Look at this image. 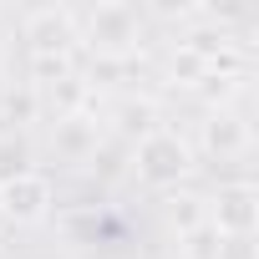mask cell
<instances>
[{"label": "cell", "instance_id": "6da1fadb", "mask_svg": "<svg viewBox=\"0 0 259 259\" xmlns=\"http://www.w3.org/2000/svg\"><path fill=\"white\" fill-rule=\"evenodd\" d=\"M127 168L143 188L173 193V188H188V178L198 173V153H193V138H183L178 127L163 122L158 133H148L127 148Z\"/></svg>", "mask_w": 259, "mask_h": 259}, {"label": "cell", "instance_id": "7a4b0ae2", "mask_svg": "<svg viewBox=\"0 0 259 259\" xmlns=\"http://www.w3.org/2000/svg\"><path fill=\"white\" fill-rule=\"evenodd\" d=\"M148 36V16L127 0H97L76 11V51H92L97 61H127Z\"/></svg>", "mask_w": 259, "mask_h": 259}, {"label": "cell", "instance_id": "3957f363", "mask_svg": "<svg viewBox=\"0 0 259 259\" xmlns=\"http://www.w3.org/2000/svg\"><path fill=\"white\" fill-rule=\"evenodd\" d=\"M56 208V183L46 168H26L0 183V224L6 229H36Z\"/></svg>", "mask_w": 259, "mask_h": 259}, {"label": "cell", "instance_id": "277c9868", "mask_svg": "<svg viewBox=\"0 0 259 259\" xmlns=\"http://www.w3.org/2000/svg\"><path fill=\"white\" fill-rule=\"evenodd\" d=\"M21 41L26 61H51V56H76V11L71 6H36L21 16Z\"/></svg>", "mask_w": 259, "mask_h": 259}, {"label": "cell", "instance_id": "5b68a950", "mask_svg": "<svg viewBox=\"0 0 259 259\" xmlns=\"http://www.w3.org/2000/svg\"><path fill=\"white\" fill-rule=\"evenodd\" d=\"M254 148V127H249V117L229 102V107H208L203 112V122H198V143H193V153L198 158H219V163H234V158H244Z\"/></svg>", "mask_w": 259, "mask_h": 259}, {"label": "cell", "instance_id": "8992f818", "mask_svg": "<svg viewBox=\"0 0 259 259\" xmlns=\"http://www.w3.org/2000/svg\"><path fill=\"white\" fill-rule=\"evenodd\" d=\"M203 198H208V224L224 239H254V229H259V188L249 178H229Z\"/></svg>", "mask_w": 259, "mask_h": 259}, {"label": "cell", "instance_id": "52a82bcc", "mask_svg": "<svg viewBox=\"0 0 259 259\" xmlns=\"http://www.w3.org/2000/svg\"><path fill=\"white\" fill-rule=\"evenodd\" d=\"M102 133L107 122L97 112H71V117H51V153L61 163H97L102 153Z\"/></svg>", "mask_w": 259, "mask_h": 259}, {"label": "cell", "instance_id": "ba28073f", "mask_svg": "<svg viewBox=\"0 0 259 259\" xmlns=\"http://www.w3.org/2000/svg\"><path fill=\"white\" fill-rule=\"evenodd\" d=\"M158 219H163V229H168L173 239H183L188 229L208 224V198L193 193V188H173V193L158 198Z\"/></svg>", "mask_w": 259, "mask_h": 259}, {"label": "cell", "instance_id": "9c48e42d", "mask_svg": "<svg viewBox=\"0 0 259 259\" xmlns=\"http://www.w3.org/2000/svg\"><path fill=\"white\" fill-rule=\"evenodd\" d=\"M0 122H6V133H26V127L46 122V117H41V92H36L31 81L6 87V92H0Z\"/></svg>", "mask_w": 259, "mask_h": 259}, {"label": "cell", "instance_id": "30bf717a", "mask_svg": "<svg viewBox=\"0 0 259 259\" xmlns=\"http://www.w3.org/2000/svg\"><path fill=\"white\" fill-rule=\"evenodd\" d=\"M112 133H122V138H148V133H158V127H163V112H158V102L153 97H127L117 112H112Z\"/></svg>", "mask_w": 259, "mask_h": 259}, {"label": "cell", "instance_id": "8fae6325", "mask_svg": "<svg viewBox=\"0 0 259 259\" xmlns=\"http://www.w3.org/2000/svg\"><path fill=\"white\" fill-rule=\"evenodd\" d=\"M224 249H229V239L213 224H198L178 239V259H224Z\"/></svg>", "mask_w": 259, "mask_h": 259}, {"label": "cell", "instance_id": "7c38bea8", "mask_svg": "<svg viewBox=\"0 0 259 259\" xmlns=\"http://www.w3.org/2000/svg\"><path fill=\"white\" fill-rule=\"evenodd\" d=\"M26 168H31V148H26V138L6 133V138H0V183L16 178V173H26Z\"/></svg>", "mask_w": 259, "mask_h": 259}, {"label": "cell", "instance_id": "4fadbf2b", "mask_svg": "<svg viewBox=\"0 0 259 259\" xmlns=\"http://www.w3.org/2000/svg\"><path fill=\"white\" fill-rule=\"evenodd\" d=\"M0 66H6V46H0Z\"/></svg>", "mask_w": 259, "mask_h": 259}, {"label": "cell", "instance_id": "5bb4252c", "mask_svg": "<svg viewBox=\"0 0 259 259\" xmlns=\"http://www.w3.org/2000/svg\"><path fill=\"white\" fill-rule=\"evenodd\" d=\"M0 26H6V11H0Z\"/></svg>", "mask_w": 259, "mask_h": 259}, {"label": "cell", "instance_id": "9a60e30c", "mask_svg": "<svg viewBox=\"0 0 259 259\" xmlns=\"http://www.w3.org/2000/svg\"><path fill=\"white\" fill-rule=\"evenodd\" d=\"M0 239H6V224H0Z\"/></svg>", "mask_w": 259, "mask_h": 259}]
</instances>
